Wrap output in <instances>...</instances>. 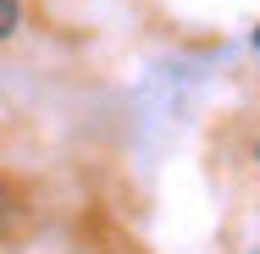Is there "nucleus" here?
Returning a JSON list of instances; mask_svg holds the SVG:
<instances>
[{
    "label": "nucleus",
    "instance_id": "f03ea898",
    "mask_svg": "<svg viewBox=\"0 0 260 254\" xmlns=\"http://www.w3.org/2000/svg\"><path fill=\"white\" fill-rule=\"evenodd\" d=\"M255 50H260V28H255Z\"/></svg>",
    "mask_w": 260,
    "mask_h": 254
},
{
    "label": "nucleus",
    "instance_id": "f257e3e1",
    "mask_svg": "<svg viewBox=\"0 0 260 254\" xmlns=\"http://www.w3.org/2000/svg\"><path fill=\"white\" fill-rule=\"evenodd\" d=\"M17 28V0H0V39Z\"/></svg>",
    "mask_w": 260,
    "mask_h": 254
}]
</instances>
